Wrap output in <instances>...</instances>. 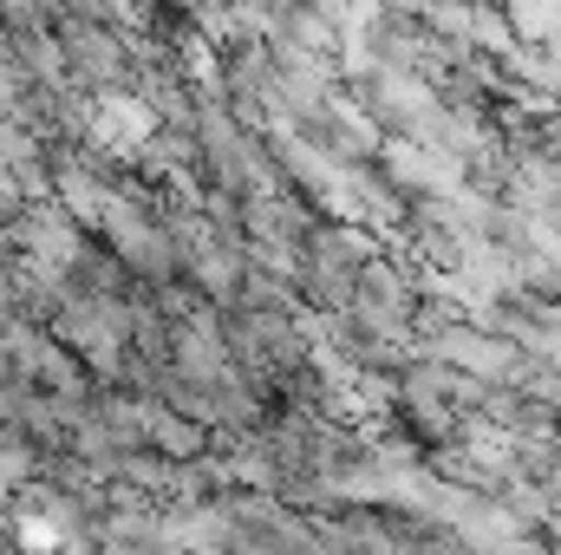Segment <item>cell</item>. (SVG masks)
<instances>
[{"mask_svg":"<svg viewBox=\"0 0 561 555\" xmlns=\"http://www.w3.org/2000/svg\"><path fill=\"white\" fill-rule=\"evenodd\" d=\"M510 33H523V39L542 33V39H556L561 33V7H516V13H510Z\"/></svg>","mask_w":561,"mask_h":555,"instance_id":"6da1fadb","label":"cell"}]
</instances>
